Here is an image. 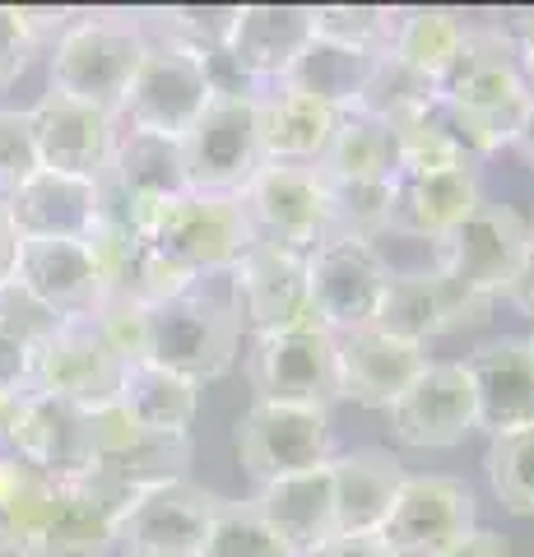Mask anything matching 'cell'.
Wrapping results in <instances>:
<instances>
[{
	"label": "cell",
	"mask_w": 534,
	"mask_h": 557,
	"mask_svg": "<svg viewBox=\"0 0 534 557\" xmlns=\"http://www.w3.org/2000/svg\"><path fill=\"white\" fill-rule=\"evenodd\" d=\"M243 354V321L233 302V270L191 278L182 293L153 302L145 321V362L167 368L204 391L223 381Z\"/></svg>",
	"instance_id": "6da1fadb"
},
{
	"label": "cell",
	"mask_w": 534,
	"mask_h": 557,
	"mask_svg": "<svg viewBox=\"0 0 534 557\" xmlns=\"http://www.w3.org/2000/svg\"><path fill=\"white\" fill-rule=\"evenodd\" d=\"M437 98L460 116L479 159H488V153L516 145V131L530 112L534 89L521 75L497 24H470V42L437 84Z\"/></svg>",
	"instance_id": "7a4b0ae2"
},
{
	"label": "cell",
	"mask_w": 534,
	"mask_h": 557,
	"mask_svg": "<svg viewBox=\"0 0 534 557\" xmlns=\"http://www.w3.org/2000/svg\"><path fill=\"white\" fill-rule=\"evenodd\" d=\"M145 47L149 38H145L140 14H116V10L79 14L75 10L65 33L47 47V94L75 98L84 108L116 116L135 70H140Z\"/></svg>",
	"instance_id": "3957f363"
},
{
	"label": "cell",
	"mask_w": 534,
	"mask_h": 557,
	"mask_svg": "<svg viewBox=\"0 0 534 557\" xmlns=\"http://www.w3.org/2000/svg\"><path fill=\"white\" fill-rule=\"evenodd\" d=\"M140 237L153 247L172 274H182L186 284L204 274H223L243 260L256 237L247 228L243 200L237 196H204V190H186V196L167 200L153 214Z\"/></svg>",
	"instance_id": "277c9868"
},
{
	"label": "cell",
	"mask_w": 534,
	"mask_h": 557,
	"mask_svg": "<svg viewBox=\"0 0 534 557\" xmlns=\"http://www.w3.org/2000/svg\"><path fill=\"white\" fill-rule=\"evenodd\" d=\"M186 469H191V437L145 432L116 405L94 413V465H89V474H84V483H89L108 507L126 511L149 487L191 479Z\"/></svg>",
	"instance_id": "5b68a950"
},
{
	"label": "cell",
	"mask_w": 534,
	"mask_h": 557,
	"mask_svg": "<svg viewBox=\"0 0 534 557\" xmlns=\"http://www.w3.org/2000/svg\"><path fill=\"white\" fill-rule=\"evenodd\" d=\"M210 98H214V84H210V65H204V57L149 38L140 70H135L131 89L122 98V112H116V126L163 135V139H182L200 121V112L210 108Z\"/></svg>",
	"instance_id": "8992f818"
},
{
	"label": "cell",
	"mask_w": 534,
	"mask_h": 557,
	"mask_svg": "<svg viewBox=\"0 0 534 557\" xmlns=\"http://www.w3.org/2000/svg\"><path fill=\"white\" fill-rule=\"evenodd\" d=\"M233 450L256 487L307 474V469H316V465H331V456H335L331 413L307 409V405H270V399H256L233 423Z\"/></svg>",
	"instance_id": "52a82bcc"
},
{
	"label": "cell",
	"mask_w": 534,
	"mask_h": 557,
	"mask_svg": "<svg viewBox=\"0 0 534 557\" xmlns=\"http://www.w3.org/2000/svg\"><path fill=\"white\" fill-rule=\"evenodd\" d=\"M256 98H210V108L186 131L182 163H186V186L204 190V196H243L247 182L265 168L261 153V112Z\"/></svg>",
	"instance_id": "ba28073f"
},
{
	"label": "cell",
	"mask_w": 534,
	"mask_h": 557,
	"mask_svg": "<svg viewBox=\"0 0 534 557\" xmlns=\"http://www.w3.org/2000/svg\"><path fill=\"white\" fill-rule=\"evenodd\" d=\"M390 284V265L363 237H325L307 251V288H312V317L325 335H353L376 325Z\"/></svg>",
	"instance_id": "9c48e42d"
},
{
	"label": "cell",
	"mask_w": 534,
	"mask_h": 557,
	"mask_svg": "<svg viewBox=\"0 0 534 557\" xmlns=\"http://www.w3.org/2000/svg\"><path fill=\"white\" fill-rule=\"evenodd\" d=\"M237 200H243L247 228L261 247L307 256L331 237V190H325L321 168L265 163Z\"/></svg>",
	"instance_id": "30bf717a"
},
{
	"label": "cell",
	"mask_w": 534,
	"mask_h": 557,
	"mask_svg": "<svg viewBox=\"0 0 534 557\" xmlns=\"http://www.w3.org/2000/svg\"><path fill=\"white\" fill-rule=\"evenodd\" d=\"M131 362L98 335L94 321H61L38 354L28 358V391L65 399L84 413H102L122 395Z\"/></svg>",
	"instance_id": "8fae6325"
},
{
	"label": "cell",
	"mask_w": 534,
	"mask_h": 557,
	"mask_svg": "<svg viewBox=\"0 0 534 557\" xmlns=\"http://www.w3.org/2000/svg\"><path fill=\"white\" fill-rule=\"evenodd\" d=\"M247 381L256 399L270 405H307L325 409L339 399L335 381V335L321 325L280 330V335H251L247 344Z\"/></svg>",
	"instance_id": "7c38bea8"
},
{
	"label": "cell",
	"mask_w": 534,
	"mask_h": 557,
	"mask_svg": "<svg viewBox=\"0 0 534 557\" xmlns=\"http://www.w3.org/2000/svg\"><path fill=\"white\" fill-rule=\"evenodd\" d=\"M223 497L191 479L149 487L116 520V557H200Z\"/></svg>",
	"instance_id": "4fadbf2b"
},
{
	"label": "cell",
	"mask_w": 534,
	"mask_h": 557,
	"mask_svg": "<svg viewBox=\"0 0 534 557\" xmlns=\"http://www.w3.org/2000/svg\"><path fill=\"white\" fill-rule=\"evenodd\" d=\"M474 525V487L464 479L409 474L376 534H382L390 557H446Z\"/></svg>",
	"instance_id": "5bb4252c"
},
{
	"label": "cell",
	"mask_w": 534,
	"mask_h": 557,
	"mask_svg": "<svg viewBox=\"0 0 534 557\" xmlns=\"http://www.w3.org/2000/svg\"><path fill=\"white\" fill-rule=\"evenodd\" d=\"M525 251H530V223L516 214L511 205L484 196L470 214H464V223L456 233H446L437 242L433 265L442 274H451L456 284L497 302V293H502V284L525 260Z\"/></svg>",
	"instance_id": "9a60e30c"
},
{
	"label": "cell",
	"mask_w": 534,
	"mask_h": 557,
	"mask_svg": "<svg viewBox=\"0 0 534 557\" xmlns=\"http://www.w3.org/2000/svg\"><path fill=\"white\" fill-rule=\"evenodd\" d=\"M493 311V298L456 284L451 274L437 265L427 270H390L382 311H376V330L405 339V344H433L437 335H451L460 325H484Z\"/></svg>",
	"instance_id": "2e32d148"
},
{
	"label": "cell",
	"mask_w": 534,
	"mask_h": 557,
	"mask_svg": "<svg viewBox=\"0 0 534 557\" xmlns=\"http://www.w3.org/2000/svg\"><path fill=\"white\" fill-rule=\"evenodd\" d=\"M186 163H182V145L163 135H145V131H122L112 149V163L102 172V209L131 223L135 233L159 214L167 200L186 196Z\"/></svg>",
	"instance_id": "e0dca14e"
},
{
	"label": "cell",
	"mask_w": 534,
	"mask_h": 557,
	"mask_svg": "<svg viewBox=\"0 0 534 557\" xmlns=\"http://www.w3.org/2000/svg\"><path fill=\"white\" fill-rule=\"evenodd\" d=\"M386 413L395 442L413 450H451L479 432V405L464 362H427Z\"/></svg>",
	"instance_id": "ac0fdd59"
},
{
	"label": "cell",
	"mask_w": 534,
	"mask_h": 557,
	"mask_svg": "<svg viewBox=\"0 0 534 557\" xmlns=\"http://www.w3.org/2000/svg\"><path fill=\"white\" fill-rule=\"evenodd\" d=\"M233 302H237V321L251 335H280V330L316 325L312 288H307V256L256 242L233 265Z\"/></svg>",
	"instance_id": "d6986e66"
},
{
	"label": "cell",
	"mask_w": 534,
	"mask_h": 557,
	"mask_svg": "<svg viewBox=\"0 0 534 557\" xmlns=\"http://www.w3.org/2000/svg\"><path fill=\"white\" fill-rule=\"evenodd\" d=\"M0 209L20 242H89L102 223V182L38 168Z\"/></svg>",
	"instance_id": "ffe728a7"
},
{
	"label": "cell",
	"mask_w": 534,
	"mask_h": 557,
	"mask_svg": "<svg viewBox=\"0 0 534 557\" xmlns=\"http://www.w3.org/2000/svg\"><path fill=\"white\" fill-rule=\"evenodd\" d=\"M0 450L38 465L57 483L84 479L94 465V413L65 405V399H51L42 391H24L20 413H14L10 437Z\"/></svg>",
	"instance_id": "44dd1931"
},
{
	"label": "cell",
	"mask_w": 534,
	"mask_h": 557,
	"mask_svg": "<svg viewBox=\"0 0 534 557\" xmlns=\"http://www.w3.org/2000/svg\"><path fill=\"white\" fill-rule=\"evenodd\" d=\"M10 278L61 321H89L108 298V278L89 242H20Z\"/></svg>",
	"instance_id": "7402d4cb"
},
{
	"label": "cell",
	"mask_w": 534,
	"mask_h": 557,
	"mask_svg": "<svg viewBox=\"0 0 534 557\" xmlns=\"http://www.w3.org/2000/svg\"><path fill=\"white\" fill-rule=\"evenodd\" d=\"M427 362L433 358H427L423 344H405L376 325L353 330V335H335L339 399H349L358 409H390Z\"/></svg>",
	"instance_id": "603a6c76"
},
{
	"label": "cell",
	"mask_w": 534,
	"mask_h": 557,
	"mask_svg": "<svg viewBox=\"0 0 534 557\" xmlns=\"http://www.w3.org/2000/svg\"><path fill=\"white\" fill-rule=\"evenodd\" d=\"M33 121V139H38V163L51 172H71V177H94L102 182V172L112 163L116 149V116L84 108L75 98L61 94H42L28 108Z\"/></svg>",
	"instance_id": "cb8c5ba5"
},
{
	"label": "cell",
	"mask_w": 534,
	"mask_h": 557,
	"mask_svg": "<svg viewBox=\"0 0 534 557\" xmlns=\"http://www.w3.org/2000/svg\"><path fill=\"white\" fill-rule=\"evenodd\" d=\"M464 376L474 386L479 432H511L534 423V339L497 335L470 348Z\"/></svg>",
	"instance_id": "d4e9b609"
},
{
	"label": "cell",
	"mask_w": 534,
	"mask_h": 557,
	"mask_svg": "<svg viewBox=\"0 0 534 557\" xmlns=\"http://www.w3.org/2000/svg\"><path fill=\"white\" fill-rule=\"evenodd\" d=\"M307 42H312V5H237L223 57L261 94L288 79Z\"/></svg>",
	"instance_id": "484cf974"
},
{
	"label": "cell",
	"mask_w": 534,
	"mask_h": 557,
	"mask_svg": "<svg viewBox=\"0 0 534 557\" xmlns=\"http://www.w3.org/2000/svg\"><path fill=\"white\" fill-rule=\"evenodd\" d=\"M484 200L479 168H451V172H400L390 186V219L386 233L437 242L456 233L464 214Z\"/></svg>",
	"instance_id": "4316f807"
},
{
	"label": "cell",
	"mask_w": 534,
	"mask_h": 557,
	"mask_svg": "<svg viewBox=\"0 0 534 557\" xmlns=\"http://www.w3.org/2000/svg\"><path fill=\"white\" fill-rule=\"evenodd\" d=\"M251 507L261 511L274 539L288 548V557H316L331 539H339L331 465H316V469H307V474L256 487Z\"/></svg>",
	"instance_id": "83f0119b"
},
{
	"label": "cell",
	"mask_w": 534,
	"mask_h": 557,
	"mask_svg": "<svg viewBox=\"0 0 534 557\" xmlns=\"http://www.w3.org/2000/svg\"><path fill=\"white\" fill-rule=\"evenodd\" d=\"M405 465L386 446H353L331 456V487H335V525L339 534H376L386 525L405 487Z\"/></svg>",
	"instance_id": "f1b7e54d"
},
{
	"label": "cell",
	"mask_w": 534,
	"mask_h": 557,
	"mask_svg": "<svg viewBox=\"0 0 534 557\" xmlns=\"http://www.w3.org/2000/svg\"><path fill=\"white\" fill-rule=\"evenodd\" d=\"M256 112H261L265 163L321 168L325 149H331V139H335V121H339L331 102L293 89V84H270V89H261V98H256Z\"/></svg>",
	"instance_id": "f546056e"
},
{
	"label": "cell",
	"mask_w": 534,
	"mask_h": 557,
	"mask_svg": "<svg viewBox=\"0 0 534 557\" xmlns=\"http://www.w3.org/2000/svg\"><path fill=\"white\" fill-rule=\"evenodd\" d=\"M116 520L122 511L108 507L84 479L57 483V502L33 548L42 557H116Z\"/></svg>",
	"instance_id": "4dcf8cb0"
},
{
	"label": "cell",
	"mask_w": 534,
	"mask_h": 557,
	"mask_svg": "<svg viewBox=\"0 0 534 557\" xmlns=\"http://www.w3.org/2000/svg\"><path fill=\"white\" fill-rule=\"evenodd\" d=\"M116 409L145 432H159V437H191L200 413V386L167 368H153V362H131Z\"/></svg>",
	"instance_id": "1f68e13d"
},
{
	"label": "cell",
	"mask_w": 534,
	"mask_h": 557,
	"mask_svg": "<svg viewBox=\"0 0 534 557\" xmlns=\"http://www.w3.org/2000/svg\"><path fill=\"white\" fill-rule=\"evenodd\" d=\"M464 42H470V20L460 10H446V5H409L395 14V38L390 51L400 65H409L413 75L442 84L446 70L460 61Z\"/></svg>",
	"instance_id": "d6a6232c"
},
{
	"label": "cell",
	"mask_w": 534,
	"mask_h": 557,
	"mask_svg": "<svg viewBox=\"0 0 534 557\" xmlns=\"http://www.w3.org/2000/svg\"><path fill=\"white\" fill-rule=\"evenodd\" d=\"M321 172L325 177H353V182H390L395 177V131L358 108L339 112Z\"/></svg>",
	"instance_id": "836d02e7"
},
{
	"label": "cell",
	"mask_w": 534,
	"mask_h": 557,
	"mask_svg": "<svg viewBox=\"0 0 534 557\" xmlns=\"http://www.w3.org/2000/svg\"><path fill=\"white\" fill-rule=\"evenodd\" d=\"M376 61H382V57H363V51L331 47V42H316L312 38L302 57L293 61L284 84H293V89L312 94L321 102H331L335 112H349V108H358V98H363L368 75H372Z\"/></svg>",
	"instance_id": "e575fe53"
},
{
	"label": "cell",
	"mask_w": 534,
	"mask_h": 557,
	"mask_svg": "<svg viewBox=\"0 0 534 557\" xmlns=\"http://www.w3.org/2000/svg\"><path fill=\"white\" fill-rule=\"evenodd\" d=\"M57 502V479L42 474L10 450H0V539H20V544H38V534Z\"/></svg>",
	"instance_id": "d590c367"
},
{
	"label": "cell",
	"mask_w": 534,
	"mask_h": 557,
	"mask_svg": "<svg viewBox=\"0 0 534 557\" xmlns=\"http://www.w3.org/2000/svg\"><path fill=\"white\" fill-rule=\"evenodd\" d=\"M433 98H437L433 79L413 75V70L400 65L395 57H382L368 75V89H363V98H358V112L386 121V126L395 131V126H405V121H413L419 112L433 108Z\"/></svg>",
	"instance_id": "8d00e7d4"
},
{
	"label": "cell",
	"mask_w": 534,
	"mask_h": 557,
	"mask_svg": "<svg viewBox=\"0 0 534 557\" xmlns=\"http://www.w3.org/2000/svg\"><path fill=\"white\" fill-rule=\"evenodd\" d=\"M488 483L511 516H534V423L488 437Z\"/></svg>",
	"instance_id": "74e56055"
},
{
	"label": "cell",
	"mask_w": 534,
	"mask_h": 557,
	"mask_svg": "<svg viewBox=\"0 0 534 557\" xmlns=\"http://www.w3.org/2000/svg\"><path fill=\"white\" fill-rule=\"evenodd\" d=\"M395 14L386 5H312V38L349 47L363 57H386L395 38Z\"/></svg>",
	"instance_id": "f35d334b"
},
{
	"label": "cell",
	"mask_w": 534,
	"mask_h": 557,
	"mask_svg": "<svg viewBox=\"0 0 534 557\" xmlns=\"http://www.w3.org/2000/svg\"><path fill=\"white\" fill-rule=\"evenodd\" d=\"M451 168H479V163L456 145V135L442 126L437 98H433L427 112L405 121V126H395V177H400V172H451Z\"/></svg>",
	"instance_id": "ab89813d"
},
{
	"label": "cell",
	"mask_w": 534,
	"mask_h": 557,
	"mask_svg": "<svg viewBox=\"0 0 534 557\" xmlns=\"http://www.w3.org/2000/svg\"><path fill=\"white\" fill-rule=\"evenodd\" d=\"M390 182H353V177H325L331 190V237H363L376 242L390 219Z\"/></svg>",
	"instance_id": "60d3db41"
},
{
	"label": "cell",
	"mask_w": 534,
	"mask_h": 557,
	"mask_svg": "<svg viewBox=\"0 0 534 557\" xmlns=\"http://www.w3.org/2000/svg\"><path fill=\"white\" fill-rule=\"evenodd\" d=\"M200 557H288V548L274 539V530L261 520V511L251 502H228L210 525V539H204Z\"/></svg>",
	"instance_id": "b9f144b4"
},
{
	"label": "cell",
	"mask_w": 534,
	"mask_h": 557,
	"mask_svg": "<svg viewBox=\"0 0 534 557\" xmlns=\"http://www.w3.org/2000/svg\"><path fill=\"white\" fill-rule=\"evenodd\" d=\"M57 330H61V317L57 311H47L24 284H14V278L0 284V335L14 339L33 358L51 335H57Z\"/></svg>",
	"instance_id": "7bdbcfd3"
},
{
	"label": "cell",
	"mask_w": 534,
	"mask_h": 557,
	"mask_svg": "<svg viewBox=\"0 0 534 557\" xmlns=\"http://www.w3.org/2000/svg\"><path fill=\"white\" fill-rule=\"evenodd\" d=\"M38 139H33L28 112L0 108V200L14 196L38 172Z\"/></svg>",
	"instance_id": "ee69618b"
},
{
	"label": "cell",
	"mask_w": 534,
	"mask_h": 557,
	"mask_svg": "<svg viewBox=\"0 0 534 557\" xmlns=\"http://www.w3.org/2000/svg\"><path fill=\"white\" fill-rule=\"evenodd\" d=\"M38 51L42 47H38V38H33L24 10L20 5H0V94L24 75L28 61L38 57Z\"/></svg>",
	"instance_id": "f6af8a7d"
},
{
	"label": "cell",
	"mask_w": 534,
	"mask_h": 557,
	"mask_svg": "<svg viewBox=\"0 0 534 557\" xmlns=\"http://www.w3.org/2000/svg\"><path fill=\"white\" fill-rule=\"evenodd\" d=\"M497 298L511 302L516 311H521V317H530V321H534V247L525 251V260L516 265V274L502 284V293H497Z\"/></svg>",
	"instance_id": "bcb514c9"
},
{
	"label": "cell",
	"mask_w": 534,
	"mask_h": 557,
	"mask_svg": "<svg viewBox=\"0 0 534 557\" xmlns=\"http://www.w3.org/2000/svg\"><path fill=\"white\" fill-rule=\"evenodd\" d=\"M446 557H511V544H507V534H497L488 525H474Z\"/></svg>",
	"instance_id": "7dc6e473"
},
{
	"label": "cell",
	"mask_w": 534,
	"mask_h": 557,
	"mask_svg": "<svg viewBox=\"0 0 534 557\" xmlns=\"http://www.w3.org/2000/svg\"><path fill=\"white\" fill-rule=\"evenodd\" d=\"M28 391V354L14 339L0 335V395Z\"/></svg>",
	"instance_id": "c3c4849f"
},
{
	"label": "cell",
	"mask_w": 534,
	"mask_h": 557,
	"mask_svg": "<svg viewBox=\"0 0 534 557\" xmlns=\"http://www.w3.org/2000/svg\"><path fill=\"white\" fill-rule=\"evenodd\" d=\"M316 557H390V548L382 544V534H339Z\"/></svg>",
	"instance_id": "681fc988"
},
{
	"label": "cell",
	"mask_w": 534,
	"mask_h": 557,
	"mask_svg": "<svg viewBox=\"0 0 534 557\" xmlns=\"http://www.w3.org/2000/svg\"><path fill=\"white\" fill-rule=\"evenodd\" d=\"M14 247H20V237L10 233V219H5V209H0V284H5L14 270Z\"/></svg>",
	"instance_id": "f907efd6"
},
{
	"label": "cell",
	"mask_w": 534,
	"mask_h": 557,
	"mask_svg": "<svg viewBox=\"0 0 534 557\" xmlns=\"http://www.w3.org/2000/svg\"><path fill=\"white\" fill-rule=\"evenodd\" d=\"M511 149H521L525 163L534 168V102H530V112H525V121H521V131H516V145H511Z\"/></svg>",
	"instance_id": "816d5d0a"
},
{
	"label": "cell",
	"mask_w": 534,
	"mask_h": 557,
	"mask_svg": "<svg viewBox=\"0 0 534 557\" xmlns=\"http://www.w3.org/2000/svg\"><path fill=\"white\" fill-rule=\"evenodd\" d=\"M0 557H42L33 544H20V539H0Z\"/></svg>",
	"instance_id": "f5cc1de1"
},
{
	"label": "cell",
	"mask_w": 534,
	"mask_h": 557,
	"mask_svg": "<svg viewBox=\"0 0 534 557\" xmlns=\"http://www.w3.org/2000/svg\"><path fill=\"white\" fill-rule=\"evenodd\" d=\"M530 247H534V223H530Z\"/></svg>",
	"instance_id": "db71d44e"
},
{
	"label": "cell",
	"mask_w": 534,
	"mask_h": 557,
	"mask_svg": "<svg viewBox=\"0 0 534 557\" xmlns=\"http://www.w3.org/2000/svg\"><path fill=\"white\" fill-rule=\"evenodd\" d=\"M530 89H534V84H530Z\"/></svg>",
	"instance_id": "11a10c76"
},
{
	"label": "cell",
	"mask_w": 534,
	"mask_h": 557,
	"mask_svg": "<svg viewBox=\"0 0 534 557\" xmlns=\"http://www.w3.org/2000/svg\"><path fill=\"white\" fill-rule=\"evenodd\" d=\"M530 339H534V335H530Z\"/></svg>",
	"instance_id": "9f6ffc18"
}]
</instances>
